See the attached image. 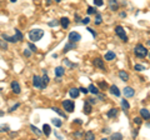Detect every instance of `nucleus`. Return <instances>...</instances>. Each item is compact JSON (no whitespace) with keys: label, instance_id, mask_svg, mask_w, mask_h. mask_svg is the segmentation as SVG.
<instances>
[{"label":"nucleus","instance_id":"43","mask_svg":"<svg viewBox=\"0 0 150 140\" xmlns=\"http://www.w3.org/2000/svg\"><path fill=\"white\" fill-rule=\"evenodd\" d=\"M58 24H59V21H58V20H53V21H50V23H49V26H56Z\"/></svg>","mask_w":150,"mask_h":140},{"label":"nucleus","instance_id":"13","mask_svg":"<svg viewBox=\"0 0 150 140\" xmlns=\"http://www.w3.org/2000/svg\"><path fill=\"white\" fill-rule=\"evenodd\" d=\"M71 49H76V45H75V43H68V44H65V46H64V49H63V51L64 53H66V51H69V50H71Z\"/></svg>","mask_w":150,"mask_h":140},{"label":"nucleus","instance_id":"55","mask_svg":"<svg viewBox=\"0 0 150 140\" xmlns=\"http://www.w3.org/2000/svg\"><path fill=\"white\" fill-rule=\"evenodd\" d=\"M74 123H78V124H81V123H83V121H81V120H75V121H74Z\"/></svg>","mask_w":150,"mask_h":140},{"label":"nucleus","instance_id":"40","mask_svg":"<svg viewBox=\"0 0 150 140\" xmlns=\"http://www.w3.org/2000/svg\"><path fill=\"white\" fill-rule=\"evenodd\" d=\"M94 4H95L96 6H101V5L104 4V1H103V0H94Z\"/></svg>","mask_w":150,"mask_h":140},{"label":"nucleus","instance_id":"22","mask_svg":"<svg viewBox=\"0 0 150 140\" xmlns=\"http://www.w3.org/2000/svg\"><path fill=\"white\" fill-rule=\"evenodd\" d=\"M119 78H120L121 80H124V81H126V80H129V74L121 70V71H119Z\"/></svg>","mask_w":150,"mask_h":140},{"label":"nucleus","instance_id":"18","mask_svg":"<svg viewBox=\"0 0 150 140\" xmlns=\"http://www.w3.org/2000/svg\"><path fill=\"white\" fill-rule=\"evenodd\" d=\"M114 59H115V53H114V51H108V53L105 54V60L111 61V60H114Z\"/></svg>","mask_w":150,"mask_h":140},{"label":"nucleus","instance_id":"3","mask_svg":"<svg viewBox=\"0 0 150 140\" xmlns=\"http://www.w3.org/2000/svg\"><path fill=\"white\" fill-rule=\"evenodd\" d=\"M115 34L123 40V41H128V36H126V34H125V30H124V28L123 26H116L115 28Z\"/></svg>","mask_w":150,"mask_h":140},{"label":"nucleus","instance_id":"57","mask_svg":"<svg viewBox=\"0 0 150 140\" xmlns=\"http://www.w3.org/2000/svg\"><path fill=\"white\" fill-rule=\"evenodd\" d=\"M55 1H56V3H60V1H61V0H55Z\"/></svg>","mask_w":150,"mask_h":140},{"label":"nucleus","instance_id":"9","mask_svg":"<svg viewBox=\"0 0 150 140\" xmlns=\"http://www.w3.org/2000/svg\"><path fill=\"white\" fill-rule=\"evenodd\" d=\"M134 94H135V91H134L133 88L126 86V88L124 89V95H125L126 98H131V96H134Z\"/></svg>","mask_w":150,"mask_h":140},{"label":"nucleus","instance_id":"24","mask_svg":"<svg viewBox=\"0 0 150 140\" xmlns=\"http://www.w3.org/2000/svg\"><path fill=\"white\" fill-rule=\"evenodd\" d=\"M43 133H44L46 136H49V135H50L51 130H50V126H49L48 124H44V126H43Z\"/></svg>","mask_w":150,"mask_h":140},{"label":"nucleus","instance_id":"7","mask_svg":"<svg viewBox=\"0 0 150 140\" xmlns=\"http://www.w3.org/2000/svg\"><path fill=\"white\" fill-rule=\"evenodd\" d=\"M94 65H95L96 68H99L100 70H105L104 61H103V59H100V58H96V59L94 60Z\"/></svg>","mask_w":150,"mask_h":140},{"label":"nucleus","instance_id":"35","mask_svg":"<svg viewBox=\"0 0 150 140\" xmlns=\"http://www.w3.org/2000/svg\"><path fill=\"white\" fill-rule=\"evenodd\" d=\"M15 34H16L18 40H19V41H21V40H23V34L20 33V30H19V29H15Z\"/></svg>","mask_w":150,"mask_h":140},{"label":"nucleus","instance_id":"5","mask_svg":"<svg viewBox=\"0 0 150 140\" xmlns=\"http://www.w3.org/2000/svg\"><path fill=\"white\" fill-rule=\"evenodd\" d=\"M80 39H81V35L76 31H71L69 34V40L71 43H78V41H80Z\"/></svg>","mask_w":150,"mask_h":140},{"label":"nucleus","instance_id":"42","mask_svg":"<svg viewBox=\"0 0 150 140\" xmlns=\"http://www.w3.org/2000/svg\"><path fill=\"white\" fill-rule=\"evenodd\" d=\"M86 29H88V31H90V33L93 34V36H94V38H96V33H95V30H94V29H91L90 26H88Z\"/></svg>","mask_w":150,"mask_h":140},{"label":"nucleus","instance_id":"52","mask_svg":"<svg viewBox=\"0 0 150 140\" xmlns=\"http://www.w3.org/2000/svg\"><path fill=\"white\" fill-rule=\"evenodd\" d=\"M75 21H80V18H79V15H75Z\"/></svg>","mask_w":150,"mask_h":140},{"label":"nucleus","instance_id":"48","mask_svg":"<svg viewBox=\"0 0 150 140\" xmlns=\"http://www.w3.org/2000/svg\"><path fill=\"white\" fill-rule=\"evenodd\" d=\"M24 55H25V56H28V58H29V56H30V51H29V50H28V49H25V50H24Z\"/></svg>","mask_w":150,"mask_h":140},{"label":"nucleus","instance_id":"31","mask_svg":"<svg viewBox=\"0 0 150 140\" xmlns=\"http://www.w3.org/2000/svg\"><path fill=\"white\" fill-rule=\"evenodd\" d=\"M101 23H103L101 15H100V14H96V16H95V24H96V25H100Z\"/></svg>","mask_w":150,"mask_h":140},{"label":"nucleus","instance_id":"38","mask_svg":"<svg viewBox=\"0 0 150 140\" xmlns=\"http://www.w3.org/2000/svg\"><path fill=\"white\" fill-rule=\"evenodd\" d=\"M88 14H90V15H91V14H96V9L93 8V6H89V8H88Z\"/></svg>","mask_w":150,"mask_h":140},{"label":"nucleus","instance_id":"4","mask_svg":"<svg viewBox=\"0 0 150 140\" xmlns=\"http://www.w3.org/2000/svg\"><path fill=\"white\" fill-rule=\"evenodd\" d=\"M63 108L68 111V113H73L74 111V103L71 100H64L63 101Z\"/></svg>","mask_w":150,"mask_h":140},{"label":"nucleus","instance_id":"58","mask_svg":"<svg viewBox=\"0 0 150 140\" xmlns=\"http://www.w3.org/2000/svg\"><path fill=\"white\" fill-rule=\"evenodd\" d=\"M149 58H150V53H149Z\"/></svg>","mask_w":150,"mask_h":140},{"label":"nucleus","instance_id":"33","mask_svg":"<svg viewBox=\"0 0 150 140\" xmlns=\"http://www.w3.org/2000/svg\"><path fill=\"white\" fill-rule=\"evenodd\" d=\"M0 48L1 49H8V44H6V41L4 40V39H0Z\"/></svg>","mask_w":150,"mask_h":140},{"label":"nucleus","instance_id":"14","mask_svg":"<svg viewBox=\"0 0 150 140\" xmlns=\"http://www.w3.org/2000/svg\"><path fill=\"white\" fill-rule=\"evenodd\" d=\"M3 39H4L5 41H10V43H16V41H19L16 36H9V35H6V34H3Z\"/></svg>","mask_w":150,"mask_h":140},{"label":"nucleus","instance_id":"28","mask_svg":"<svg viewBox=\"0 0 150 140\" xmlns=\"http://www.w3.org/2000/svg\"><path fill=\"white\" fill-rule=\"evenodd\" d=\"M53 110H54V111H55V113H58V114H59V115H60V116H64V118H65V119H66V115H65V113H64V111H63V110H60V109H59V108H53Z\"/></svg>","mask_w":150,"mask_h":140},{"label":"nucleus","instance_id":"21","mask_svg":"<svg viewBox=\"0 0 150 140\" xmlns=\"http://www.w3.org/2000/svg\"><path fill=\"white\" fill-rule=\"evenodd\" d=\"M60 24H61V26H63L64 29H66V28L69 26L70 21H69V19H68V18H61V19H60Z\"/></svg>","mask_w":150,"mask_h":140},{"label":"nucleus","instance_id":"50","mask_svg":"<svg viewBox=\"0 0 150 140\" xmlns=\"http://www.w3.org/2000/svg\"><path fill=\"white\" fill-rule=\"evenodd\" d=\"M99 99H100V100H105L106 98H105V96H104L103 94H99Z\"/></svg>","mask_w":150,"mask_h":140},{"label":"nucleus","instance_id":"47","mask_svg":"<svg viewBox=\"0 0 150 140\" xmlns=\"http://www.w3.org/2000/svg\"><path fill=\"white\" fill-rule=\"evenodd\" d=\"M79 90H80L81 93H84V94H88V93H89V90L85 89V88H79Z\"/></svg>","mask_w":150,"mask_h":140},{"label":"nucleus","instance_id":"17","mask_svg":"<svg viewBox=\"0 0 150 140\" xmlns=\"http://www.w3.org/2000/svg\"><path fill=\"white\" fill-rule=\"evenodd\" d=\"M116 115H118V109H116V108L110 109V110L108 111V114H106V116H108V118H115Z\"/></svg>","mask_w":150,"mask_h":140},{"label":"nucleus","instance_id":"36","mask_svg":"<svg viewBox=\"0 0 150 140\" xmlns=\"http://www.w3.org/2000/svg\"><path fill=\"white\" fill-rule=\"evenodd\" d=\"M30 129H31V130H33V131H34V133H35L38 136H40V135H41V131H39L36 126H34V125H30Z\"/></svg>","mask_w":150,"mask_h":140},{"label":"nucleus","instance_id":"37","mask_svg":"<svg viewBox=\"0 0 150 140\" xmlns=\"http://www.w3.org/2000/svg\"><path fill=\"white\" fill-rule=\"evenodd\" d=\"M9 130V125H0V133H4Z\"/></svg>","mask_w":150,"mask_h":140},{"label":"nucleus","instance_id":"51","mask_svg":"<svg viewBox=\"0 0 150 140\" xmlns=\"http://www.w3.org/2000/svg\"><path fill=\"white\" fill-rule=\"evenodd\" d=\"M75 136H83V133L78 131V133H75Z\"/></svg>","mask_w":150,"mask_h":140},{"label":"nucleus","instance_id":"34","mask_svg":"<svg viewBox=\"0 0 150 140\" xmlns=\"http://www.w3.org/2000/svg\"><path fill=\"white\" fill-rule=\"evenodd\" d=\"M134 69H135L136 71H143V70L145 69V66H144V65H141V64H135Z\"/></svg>","mask_w":150,"mask_h":140},{"label":"nucleus","instance_id":"11","mask_svg":"<svg viewBox=\"0 0 150 140\" xmlns=\"http://www.w3.org/2000/svg\"><path fill=\"white\" fill-rule=\"evenodd\" d=\"M109 8H110V10H113V11H115V10L119 9V5H118L116 0H109Z\"/></svg>","mask_w":150,"mask_h":140},{"label":"nucleus","instance_id":"25","mask_svg":"<svg viewBox=\"0 0 150 140\" xmlns=\"http://www.w3.org/2000/svg\"><path fill=\"white\" fill-rule=\"evenodd\" d=\"M63 63H64V65H66V66H69V68H76V66H78V64L70 63L68 59H64V60H63Z\"/></svg>","mask_w":150,"mask_h":140},{"label":"nucleus","instance_id":"45","mask_svg":"<svg viewBox=\"0 0 150 140\" xmlns=\"http://www.w3.org/2000/svg\"><path fill=\"white\" fill-rule=\"evenodd\" d=\"M80 21H81L83 24H89V23H90V19H89V18H85V19H83V20H80Z\"/></svg>","mask_w":150,"mask_h":140},{"label":"nucleus","instance_id":"16","mask_svg":"<svg viewBox=\"0 0 150 140\" xmlns=\"http://www.w3.org/2000/svg\"><path fill=\"white\" fill-rule=\"evenodd\" d=\"M109 90H110V93H111L113 95H115V96H119V95H120V90L118 89L116 85H111V86L109 88Z\"/></svg>","mask_w":150,"mask_h":140},{"label":"nucleus","instance_id":"30","mask_svg":"<svg viewBox=\"0 0 150 140\" xmlns=\"http://www.w3.org/2000/svg\"><path fill=\"white\" fill-rule=\"evenodd\" d=\"M110 139H116V140H121V139H123V135H121L120 133H115V134H113V135L110 136Z\"/></svg>","mask_w":150,"mask_h":140},{"label":"nucleus","instance_id":"2","mask_svg":"<svg viewBox=\"0 0 150 140\" xmlns=\"http://www.w3.org/2000/svg\"><path fill=\"white\" fill-rule=\"evenodd\" d=\"M134 54L138 56V58H145L148 55V49L141 45V44H138L135 48H134Z\"/></svg>","mask_w":150,"mask_h":140},{"label":"nucleus","instance_id":"10","mask_svg":"<svg viewBox=\"0 0 150 140\" xmlns=\"http://www.w3.org/2000/svg\"><path fill=\"white\" fill-rule=\"evenodd\" d=\"M140 116L141 119H145V120H149L150 119V113L148 109H140Z\"/></svg>","mask_w":150,"mask_h":140},{"label":"nucleus","instance_id":"54","mask_svg":"<svg viewBox=\"0 0 150 140\" xmlns=\"http://www.w3.org/2000/svg\"><path fill=\"white\" fill-rule=\"evenodd\" d=\"M120 16H121V18H125V16H126V14H125V13H121V14H120Z\"/></svg>","mask_w":150,"mask_h":140},{"label":"nucleus","instance_id":"19","mask_svg":"<svg viewBox=\"0 0 150 140\" xmlns=\"http://www.w3.org/2000/svg\"><path fill=\"white\" fill-rule=\"evenodd\" d=\"M41 83H43V89H45V86L49 84V76L46 75V73H44V75L41 76Z\"/></svg>","mask_w":150,"mask_h":140},{"label":"nucleus","instance_id":"29","mask_svg":"<svg viewBox=\"0 0 150 140\" xmlns=\"http://www.w3.org/2000/svg\"><path fill=\"white\" fill-rule=\"evenodd\" d=\"M84 135H85V138H86V139H89V140L95 139V135H94V133H91V131H88V133H85Z\"/></svg>","mask_w":150,"mask_h":140},{"label":"nucleus","instance_id":"1","mask_svg":"<svg viewBox=\"0 0 150 140\" xmlns=\"http://www.w3.org/2000/svg\"><path fill=\"white\" fill-rule=\"evenodd\" d=\"M44 36V30L43 29H31L29 31V39L31 41H39Z\"/></svg>","mask_w":150,"mask_h":140},{"label":"nucleus","instance_id":"32","mask_svg":"<svg viewBox=\"0 0 150 140\" xmlns=\"http://www.w3.org/2000/svg\"><path fill=\"white\" fill-rule=\"evenodd\" d=\"M51 123H53V124H54L55 126H58V128H60V126H61V120H59L58 118L53 119V120H51Z\"/></svg>","mask_w":150,"mask_h":140},{"label":"nucleus","instance_id":"49","mask_svg":"<svg viewBox=\"0 0 150 140\" xmlns=\"http://www.w3.org/2000/svg\"><path fill=\"white\" fill-rule=\"evenodd\" d=\"M89 103L93 105V104H95V103H96V99H94V98H90V99H89Z\"/></svg>","mask_w":150,"mask_h":140},{"label":"nucleus","instance_id":"26","mask_svg":"<svg viewBox=\"0 0 150 140\" xmlns=\"http://www.w3.org/2000/svg\"><path fill=\"white\" fill-rule=\"evenodd\" d=\"M121 106H123L124 110H128V109L130 108V105H129V103L126 101V99H123V100H121Z\"/></svg>","mask_w":150,"mask_h":140},{"label":"nucleus","instance_id":"8","mask_svg":"<svg viewBox=\"0 0 150 140\" xmlns=\"http://www.w3.org/2000/svg\"><path fill=\"white\" fill-rule=\"evenodd\" d=\"M69 94H70V96H71L73 99H76V98L79 96V94H80V90H79L78 88H71V89L69 90Z\"/></svg>","mask_w":150,"mask_h":140},{"label":"nucleus","instance_id":"23","mask_svg":"<svg viewBox=\"0 0 150 140\" xmlns=\"http://www.w3.org/2000/svg\"><path fill=\"white\" fill-rule=\"evenodd\" d=\"M88 90H89L90 93H93V94H99V90H98V88H96L94 84H90L89 88H88Z\"/></svg>","mask_w":150,"mask_h":140},{"label":"nucleus","instance_id":"46","mask_svg":"<svg viewBox=\"0 0 150 140\" xmlns=\"http://www.w3.org/2000/svg\"><path fill=\"white\" fill-rule=\"evenodd\" d=\"M101 131H103L104 134H109V133H110L111 130H110V128H104V129H103Z\"/></svg>","mask_w":150,"mask_h":140},{"label":"nucleus","instance_id":"20","mask_svg":"<svg viewBox=\"0 0 150 140\" xmlns=\"http://www.w3.org/2000/svg\"><path fill=\"white\" fill-rule=\"evenodd\" d=\"M83 111L85 113V114H91V104L90 103H85L84 104V109H83Z\"/></svg>","mask_w":150,"mask_h":140},{"label":"nucleus","instance_id":"6","mask_svg":"<svg viewBox=\"0 0 150 140\" xmlns=\"http://www.w3.org/2000/svg\"><path fill=\"white\" fill-rule=\"evenodd\" d=\"M33 83H34V86H35V88L43 89V83H41V78H40V76L35 75V76L33 78Z\"/></svg>","mask_w":150,"mask_h":140},{"label":"nucleus","instance_id":"12","mask_svg":"<svg viewBox=\"0 0 150 140\" xmlns=\"http://www.w3.org/2000/svg\"><path fill=\"white\" fill-rule=\"evenodd\" d=\"M11 89L15 94H20V85L18 81H11Z\"/></svg>","mask_w":150,"mask_h":140},{"label":"nucleus","instance_id":"39","mask_svg":"<svg viewBox=\"0 0 150 140\" xmlns=\"http://www.w3.org/2000/svg\"><path fill=\"white\" fill-rule=\"evenodd\" d=\"M28 46H29V49H30L31 51H36V49H38V48H36L33 43H29V44H28Z\"/></svg>","mask_w":150,"mask_h":140},{"label":"nucleus","instance_id":"56","mask_svg":"<svg viewBox=\"0 0 150 140\" xmlns=\"http://www.w3.org/2000/svg\"><path fill=\"white\" fill-rule=\"evenodd\" d=\"M10 1H11V3H15V1H16V0H10Z\"/></svg>","mask_w":150,"mask_h":140},{"label":"nucleus","instance_id":"15","mask_svg":"<svg viewBox=\"0 0 150 140\" xmlns=\"http://www.w3.org/2000/svg\"><path fill=\"white\" fill-rule=\"evenodd\" d=\"M64 74H65V69H64L63 66H58V68H55V75H56L58 78L63 76Z\"/></svg>","mask_w":150,"mask_h":140},{"label":"nucleus","instance_id":"41","mask_svg":"<svg viewBox=\"0 0 150 140\" xmlns=\"http://www.w3.org/2000/svg\"><path fill=\"white\" fill-rule=\"evenodd\" d=\"M134 123H135L136 125H141L143 120H141V118H135V119H134Z\"/></svg>","mask_w":150,"mask_h":140},{"label":"nucleus","instance_id":"44","mask_svg":"<svg viewBox=\"0 0 150 140\" xmlns=\"http://www.w3.org/2000/svg\"><path fill=\"white\" fill-rule=\"evenodd\" d=\"M19 106H20V104H19V103H18V104H15V105H14V106H11V108H10V109H9V111H10V113H13V111H14V110H15V109H16V108H19Z\"/></svg>","mask_w":150,"mask_h":140},{"label":"nucleus","instance_id":"27","mask_svg":"<svg viewBox=\"0 0 150 140\" xmlns=\"http://www.w3.org/2000/svg\"><path fill=\"white\" fill-rule=\"evenodd\" d=\"M98 86H99L101 90H105V89H108V88H109V86H108V84H106L105 81H99Z\"/></svg>","mask_w":150,"mask_h":140},{"label":"nucleus","instance_id":"53","mask_svg":"<svg viewBox=\"0 0 150 140\" xmlns=\"http://www.w3.org/2000/svg\"><path fill=\"white\" fill-rule=\"evenodd\" d=\"M136 135H138V130H134V131H133V136L135 138Z\"/></svg>","mask_w":150,"mask_h":140}]
</instances>
